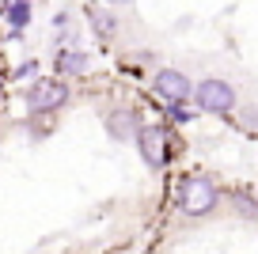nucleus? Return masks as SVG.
Returning <instances> with one entry per match:
<instances>
[{"mask_svg": "<svg viewBox=\"0 0 258 254\" xmlns=\"http://www.w3.org/2000/svg\"><path fill=\"white\" fill-rule=\"evenodd\" d=\"M137 148H141V159H145L152 171H160L167 163V141H163V125L156 121H141L137 129Z\"/></svg>", "mask_w": 258, "mask_h": 254, "instance_id": "39448f33", "label": "nucleus"}, {"mask_svg": "<svg viewBox=\"0 0 258 254\" xmlns=\"http://www.w3.org/2000/svg\"><path fill=\"white\" fill-rule=\"evenodd\" d=\"M137 129H141V118L133 110H114V114H106V133L114 137V141H133L137 137Z\"/></svg>", "mask_w": 258, "mask_h": 254, "instance_id": "423d86ee", "label": "nucleus"}, {"mask_svg": "<svg viewBox=\"0 0 258 254\" xmlns=\"http://www.w3.org/2000/svg\"><path fill=\"white\" fill-rule=\"evenodd\" d=\"M34 72H38V61H23V65L16 69V80H31Z\"/></svg>", "mask_w": 258, "mask_h": 254, "instance_id": "9d476101", "label": "nucleus"}, {"mask_svg": "<svg viewBox=\"0 0 258 254\" xmlns=\"http://www.w3.org/2000/svg\"><path fill=\"white\" fill-rule=\"evenodd\" d=\"M88 23H91V31H95L99 38H114V31H118V19H114L110 12H103V8H91Z\"/></svg>", "mask_w": 258, "mask_h": 254, "instance_id": "1a4fd4ad", "label": "nucleus"}, {"mask_svg": "<svg viewBox=\"0 0 258 254\" xmlns=\"http://www.w3.org/2000/svg\"><path fill=\"white\" fill-rule=\"evenodd\" d=\"M194 103L205 114H232L235 103H239V95H235V88L228 80L209 76V80H202V84H194Z\"/></svg>", "mask_w": 258, "mask_h": 254, "instance_id": "f03ea898", "label": "nucleus"}, {"mask_svg": "<svg viewBox=\"0 0 258 254\" xmlns=\"http://www.w3.org/2000/svg\"><path fill=\"white\" fill-rule=\"evenodd\" d=\"M103 4H110V8H129L133 0H103Z\"/></svg>", "mask_w": 258, "mask_h": 254, "instance_id": "f8f14e48", "label": "nucleus"}, {"mask_svg": "<svg viewBox=\"0 0 258 254\" xmlns=\"http://www.w3.org/2000/svg\"><path fill=\"white\" fill-rule=\"evenodd\" d=\"M0 16L8 19L12 31H23V27L31 23V0H4V4H0Z\"/></svg>", "mask_w": 258, "mask_h": 254, "instance_id": "0eeeda50", "label": "nucleus"}, {"mask_svg": "<svg viewBox=\"0 0 258 254\" xmlns=\"http://www.w3.org/2000/svg\"><path fill=\"white\" fill-rule=\"evenodd\" d=\"M23 99H27V110L31 114H46V110H57V106L69 103V88L61 80H34Z\"/></svg>", "mask_w": 258, "mask_h": 254, "instance_id": "7ed1b4c3", "label": "nucleus"}, {"mask_svg": "<svg viewBox=\"0 0 258 254\" xmlns=\"http://www.w3.org/2000/svg\"><path fill=\"white\" fill-rule=\"evenodd\" d=\"M152 91L163 99V103H186V99H194V84H190V76L186 72H178V69H160L156 72V80H152Z\"/></svg>", "mask_w": 258, "mask_h": 254, "instance_id": "20e7f679", "label": "nucleus"}, {"mask_svg": "<svg viewBox=\"0 0 258 254\" xmlns=\"http://www.w3.org/2000/svg\"><path fill=\"white\" fill-rule=\"evenodd\" d=\"M243 121H247V129H258V110H243Z\"/></svg>", "mask_w": 258, "mask_h": 254, "instance_id": "9b49d317", "label": "nucleus"}, {"mask_svg": "<svg viewBox=\"0 0 258 254\" xmlns=\"http://www.w3.org/2000/svg\"><path fill=\"white\" fill-rule=\"evenodd\" d=\"M178 213H186V216H209L213 209H217V201H220V190L209 182V178H186V182H178Z\"/></svg>", "mask_w": 258, "mask_h": 254, "instance_id": "f257e3e1", "label": "nucleus"}, {"mask_svg": "<svg viewBox=\"0 0 258 254\" xmlns=\"http://www.w3.org/2000/svg\"><path fill=\"white\" fill-rule=\"evenodd\" d=\"M57 72H64V76L88 72V53H84V49H61V53H57Z\"/></svg>", "mask_w": 258, "mask_h": 254, "instance_id": "6e6552de", "label": "nucleus"}]
</instances>
